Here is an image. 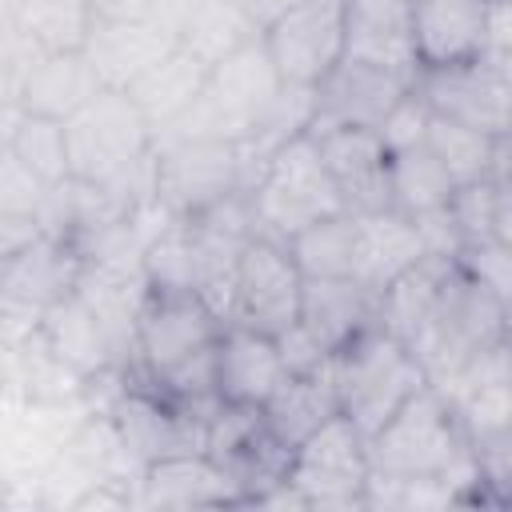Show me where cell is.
Here are the masks:
<instances>
[{
  "mask_svg": "<svg viewBox=\"0 0 512 512\" xmlns=\"http://www.w3.org/2000/svg\"><path fill=\"white\" fill-rule=\"evenodd\" d=\"M372 476L384 480H436L468 496H484L472 444L452 412V404L440 396V388L424 384L416 396H408L372 436H368Z\"/></svg>",
  "mask_w": 512,
  "mask_h": 512,
  "instance_id": "cell-1",
  "label": "cell"
},
{
  "mask_svg": "<svg viewBox=\"0 0 512 512\" xmlns=\"http://www.w3.org/2000/svg\"><path fill=\"white\" fill-rule=\"evenodd\" d=\"M500 340H508V300H500L468 272L452 268L428 320L420 324L408 348L416 352L428 384H444L472 356Z\"/></svg>",
  "mask_w": 512,
  "mask_h": 512,
  "instance_id": "cell-2",
  "label": "cell"
},
{
  "mask_svg": "<svg viewBox=\"0 0 512 512\" xmlns=\"http://www.w3.org/2000/svg\"><path fill=\"white\" fill-rule=\"evenodd\" d=\"M256 228L264 236L288 240L300 228L344 212V200L316 152V140L308 132L284 140L276 152L264 156V164L244 184Z\"/></svg>",
  "mask_w": 512,
  "mask_h": 512,
  "instance_id": "cell-3",
  "label": "cell"
},
{
  "mask_svg": "<svg viewBox=\"0 0 512 512\" xmlns=\"http://www.w3.org/2000/svg\"><path fill=\"white\" fill-rule=\"evenodd\" d=\"M332 384L340 412L364 436H372L408 396H416L428 384V376L404 340L372 324L332 356Z\"/></svg>",
  "mask_w": 512,
  "mask_h": 512,
  "instance_id": "cell-4",
  "label": "cell"
},
{
  "mask_svg": "<svg viewBox=\"0 0 512 512\" xmlns=\"http://www.w3.org/2000/svg\"><path fill=\"white\" fill-rule=\"evenodd\" d=\"M68 172L80 184H120L136 176L152 152L156 136L124 88H100L80 112L64 120Z\"/></svg>",
  "mask_w": 512,
  "mask_h": 512,
  "instance_id": "cell-5",
  "label": "cell"
},
{
  "mask_svg": "<svg viewBox=\"0 0 512 512\" xmlns=\"http://www.w3.org/2000/svg\"><path fill=\"white\" fill-rule=\"evenodd\" d=\"M284 480L304 496L308 508H368V436L344 412H336L292 448Z\"/></svg>",
  "mask_w": 512,
  "mask_h": 512,
  "instance_id": "cell-6",
  "label": "cell"
},
{
  "mask_svg": "<svg viewBox=\"0 0 512 512\" xmlns=\"http://www.w3.org/2000/svg\"><path fill=\"white\" fill-rule=\"evenodd\" d=\"M224 320L192 288H144L132 316V364L140 380H160L200 348L216 344Z\"/></svg>",
  "mask_w": 512,
  "mask_h": 512,
  "instance_id": "cell-7",
  "label": "cell"
},
{
  "mask_svg": "<svg viewBox=\"0 0 512 512\" xmlns=\"http://www.w3.org/2000/svg\"><path fill=\"white\" fill-rule=\"evenodd\" d=\"M260 44L288 88H316L344 60V0H292L264 28Z\"/></svg>",
  "mask_w": 512,
  "mask_h": 512,
  "instance_id": "cell-8",
  "label": "cell"
},
{
  "mask_svg": "<svg viewBox=\"0 0 512 512\" xmlns=\"http://www.w3.org/2000/svg\"><path fill=\"white\" fill-rule=\"evenodd\" d=\"M236 188H244V160L232 140L188 136V140L156 144L152 200L168 216L184 220Z\"/></svg>",
  "mask_w": 512,
  "mask_h": 512,
  "instance_id": "cell-9",
  "label": "cell"
},
{
  "mask_svg": "<svg viewBox=\"0 0 512 512\" xmlns=\"http://www.w3.org/2000/svg\"><path fill=\"white\" fill-rule=\"evenodd\" d=\"M300 288H304V276L296 260L288 256L284 240L256 232L244 244L240 264H236L228 324H248L256 332L280 336L288 324H296Z\"/></svg>",
  "mask_w": 512,
  "mask_h": 512,
  "instance_id": "cell-10",
  "label": "cell"
},
{
  "mask_svg": "<svg viewBox=\"0 0 512 512\" xmlns=\"http://www.w3.org/2000/svg\"><path fill=\"white\" fill-rule=\"evenodd\" d=\"M412 92L432 116L468 124L484 136H508L512 124V72L484 60L452 68H416Z\"/></svg>",
  "mask_w": 512,
  "mask_h": 512,
  "instance_id": "cell-11",
  "label": "cell"
},
{
  "mask_svg": "<svg viewBox=\"0 0 512 512\" xmlns=\"http://www.w3.org/2000/svg\"><path fill=\"white\" fill-rule=\"evenodd\" d=\"M120 448L144 468L148 460L172 456V452H204V420L168 396H160L152 384L136 380L120 388L112 412H108Z\"/></svg>",
  "mask_w": 512,
  "mask_h": 512,
  "instance_id": "cell-12",
  "label": "cell"
},
{
  "mask_svg": "<svg viewBox=\"0 0 512 512\" xmlns=\"http://www.w3.org/2000/svg\"><path fill=\"white\" fill-rule=\"evenodd\" d=\"M316 140V152L344 200V212H380L392 208L388 196V148L376 128H352V124H332L308 132Z\"/></svg>",
  "mask_w": 512,
  "mask_h": 512,
  "instance_id": "cell-13",
  "label": "cell"
},
{
  "mask_svg": "<svg viewBox=\"0 0 512 512\" xmlns=\"http://www.w3.org/2000/svg\"><path fill=\"white\" fill-rule=\"evenodd\" d=\"M80 276H84L80 244L60 232H40L36 240H28L24 248L0 260V296L44 316L52 304H60L80 288Z\"/></svg>",
  "mask_w": 512,
  "mask_h": 512,
  "instance_id": "cell-14",
  "label": "cell"
},
{
  "mask_svg": "<svg viewBox=\"0 0 512 512\" xmlns=\"http://www.w3.org/2000/svg\"><path fill=\"white\" fill-rule=\"evenodd\" d=\"M412 88V76L368 68L340 60L316 88H312V120L308 132L352 124V128H380V120L392 112V104Z\"/></svg>",
  "mask_w": 512,
  "mask_h": 512,
  "instance_id": "cell-15",
  "label": "cell"
},
{
  "mask_svg": "<svg viewBox=\"0 0 512 512\" xmlns=\"http://www.w3.org/2000/svg\"><path fill=\"white\" fill-rule=\"evenodd\" d=\"M288 368L276 336L248 324H224L216 336V396L220 404L264 408L268 396L284 384Z\"/></svg>",
  "mask_w": 512,
  "mask_h": 512,
  "instance_id": "cell-16",
  "label": "cell"
},
{
  "mask_svg": "<svg viewBox=\"0 0 512 512\" xmlns=\"http://www.w3.org/2000/svg\"><path fill=\"white\" fill-rule=\"evenodd\" d=\"M492 0H412L416 68H452L480 60Z\"/></svg>",
  "mask_w": 512,
  "mask_h": 512,
  "instance_id": "cell-17",
  "label": "cell"
},
{
  "mask_svg": "<svg viewBox=\"0 0 512 512\" xmlns=\"http://www.w3.org/2000/svg\"><path fill=\"white\" fill-rule=\"evenodd\" d=\"M344 60L416 76L412 0H344Z\"/></svg>",
  "mask_w": 512,
  "mask_h": 512,
  "instance_id": "cell-18",
  "label": "cell"
},
{
  "mask_svg": "<svg viewBox=\"0 0 512 512\" xmlns=\"http://www.w3.org/2000/svg\"><path fill=\"white\" fill-rule=\"evenodd\" d=\"M140 504L148 508H224L244 504L236 480L208 452H172L140 468Z\"/></svg>",
  "mask_w": 512,
  "mask_h": 512,
  "instance_id": "cell-19",
  "label": "cell"
},
{
  "mask_svg": "<svg viewBox=\"0 0 512 512\" xmlns=\"http://www.w3.org/2000/svg\"><path fill=\"white\" fill-rule=\"evenodd\" d=\"M36 336L48 348V356L60 368H68L80 384L104 376L120 360V348H116L112 332L104 328V320L96 316V308L80 292H72L60 304H52L40 316V332Z\"/></svg>",
  "mask_w": 512,
  "mask_h": 512,
  "instance_id": "cell-20",
  "label": "cell"
},
{
  "mask_svg": "<svg viewBox=\"0 0 512 512\" xmlns=\"http://www.w3.org/2000/svg\"><path fill=\"white\" fill-rule=\"evenodd\" d=\"M100 76L92 60L80 52H40L28 56L16 72V108L28 116H48V120H68L80 112L96 92Z\"/></svg>",
  "mask_w": 512,
  "mask_h": 512,
  "instance_id": "cell-21",
  "label": "cell"
},
{
  "mask_svg": "<svg viewBox=\"0 0 512 512\" xmlns=\"http://www.w3.org/2000/svg\"><path fill=\"white\" fill-rule=\"evenodd\" d=\"M296 324L328 352L336 356L348 348L360 332L376 324V292L356 284L352 276H332V280H304L300 288V312Z\"/></svg>",
  "mask_w": 512,
  "mask_h": 512,
  "instance_id": "cell-22",
  "label": "cell"
},
{
  "mask_svg": "<svg viewBox=\"0 0 512 512\" xmlns=\"http://www.w3.org/2000/svg\"><path fill=\"white\" fill-rule=\"evenodd\" d=\"M424 236L420 224L396 208L380 212H360L356 216V260H352V280L364 284L368 292H380L392 284L404 268H412L424 256Z\"/></svg>",
  "mask_w": 512,
  "mask_h": 512,
  "instance_id": "cell-23",
  "label": "cell"
},
{
  "mask_svg": "<svg viewBox=\"0 0 512 512\" xmlns=\"http://www.w3.org/2000/svg\"><path fill=\"white\" fill-rule=\"evenodd\" d=\"M172 48H176V36L164 24L120 20V24H92L84 56L92 60L104 88H128L140 72H148Z\"/></svg>",
  "mask_w": 512,
  "mask_h": 512,
  "instance_id": "cell-24",
  "label": "cell"
},
{
  "mask_svg": "<svg viewBox=\"0 0 512 512\" xmlns=\"http://www.w3.org/2000/svg\"><path fill=\"white\" fill-rule=\"evenodd\" d=\"M204 84H208V64H200L192 52H184L176 44L148 72H140L124 92L140 108V116L148 120L152 136H160L204 96Z\"/></svg>",
  "mask_w": 512,
  "mask_h": 512,
  "instance_id": "cell-25",
  "label": "cell"
},
{
  "mask_svg": "<svg viewBox=\"0 0 512 512\" xmlns=\"http://www.w3.org/2000/svg\"><path fill=\"white\" fill-rule=\"evenodd\" d=\"M340 412L336 400V384H332V360L316 372H296L284 376V384L268 396V404L260 408L268 432L276 436L280 448H296L300 440H308L324 420H332Z\"/></svg>",
  "mask_w": 512,
  "mask_h": 512,
  "instance_id": "cell-26",
  "label": "cell"
},
{
  "mask_svg": "<svg viewBox=\"0 0 512 512\" xmlns=\"http://www.w3.org/2000/svg\"><path fill=\"white\" fill-rule=\"evenodd\" d=\"M452 268H456L452 256L424 252L412 268H404L392 284H384L376 292V324L384 332H392L396 340L412 344V336L428 320V312H432V304H436V296H440V288H444Z\"/></svg>",
  "mask_w": 512,
  "mask_h": 512,
  "instance_id": "cell-27",
  "label": "cell"
},
{
  "mask_svg": "<svg viewBox=\"0 0 512 512\" xmlns=\"http://www.w3.org/2000/svg\"><path fill=\"white\" fill-rule=\"evenodd\" d=\"M256 36L260 28L236 0H184L180 20H176V44L208 68Z\"/></svg>",
  "mask_w": 512,
  "mask_h": 512,
  "instance_id": "cell-28",
  "label": "cell"
},
{
  "mask_svg": "<svg viewBox=\"0 0 512 512\" xmlns=\"http://www.w3.org/2000/svg\"><path fill=\"white\" fill-rule=\"evenodd\" d=\"M424 144L444 164L452 184H468V180H480V176L508 172V136H484L468 124H456V120H444V116L428 112Z\"/></svg>",
  "mask_w": 512,
  "mask_h": 512,
  "instance_id": "cell-29",
  "label": "cell"
},
{
  "mask_svg": "<svg viewBox=\"0 0 512 512\" xmlns=\"http://www.w3.org/2000/svg\"><path fill=\"white\" fill-rule=\"evenodd\" d=\"M452 188H456L452 176L444 172V164L432 156V148L424 140L388 152V196H392L396 212L428 216L448 204Z\"/></svg>",
  "mask_w": 512,
  "mask_h": 512,
  "instance_id": "cell-30",
  "label": "cell"
},
{
  "mask_svg": "<svg viewBox=\"0 0 512 512\" xmlns=\"http://www.w3.org/2000/svg\"><path fill=\"white\" fill-rule=\"evenodd\" d=\"M444 216L452 220L460 244L468 240H508L512 244V200H508V172L480 176L468 184H456Z\"/></svg>",
  "mask_w": 512,
  "mask_h": 512,
  "instance_id": "cell-31",
  "label": "cell"
},
{
  "mask_svg": "<svg viewBox=\"0 0 512 512\" xmlns=\"http://www.w3.org/2000/svg\"><path fill=\"white\" fill-rule=\"evenodd\" d=\"M284 248L296 260V268H300L304 280L352 276V260H356V216L352 212L324 216V220L300 228L296 236H288Z\"/></svg>",
  "mask_w": 512,
  "mask_h": 512,
  "instance_id": "cell-32",
  "label": "cell"
},
{
  "mask_svg": "<svg viewBox=\"0 0 512 512\" xmlns=\"http://www.w3.org/2000/svg\"><path fill=\"white\" fill-rule=\"evenodd\" d=\"M8 152L44 184L56 188L64 180H72L68 172V136H64V120H48V116H28L20 112L12 132H8Z\"/></svg>",
  "mask_w": 512,
  "mask_h": 512,
  "instance_id": "cell-33",
  "label": "cell"
},
{
  "mask_svg": "<svg viewBox=\"0 0 512 512\" xmlns=\"http://www.w3.org/2000/svg\"><path fill=\"white\" fill-rule=\"evenodd\" d=\"M456 268L492 288L500 300H512V244L508 240H468L456 248Z\"/></svg>",
  "mask_w": 512,
  "mask_h": 512,
  "instance_id": "cell-34",
  "label": "cell"
},
{
  "mask_svg": "<svg viewBox=\"0 0 512 512\" xmlns=\"http://www.w3.org/2000/svg\"><path fill=\"white\" fill-rule=\"evenodd\" d=\"M44 196H48V188L4 148L0 152V212H16V216H36L40 220Z\"/></svg>",
  "mask_w": 512,
  "mask_h": 512,
  "instance_id": "cell-35",
  "label": "cell"
},
{
  "mask_svg": "<svg viewBox=\"0 0 512 512\" xmlns=\"http://www.w3.org/2000/svg\"><path fill=\"white\" fill-rule=\"evenodd\" d=\"M424 128H428V108H424V100L408 88L396 104H392V112L380 120V140H384V148L388 152H396V148H408V144H420L424 140Z\"/></svg>",
  "mask_w": 512,
  "mask_h": 512,
  "instance_id": "cell-36",
  "label": "cell"
},
{
  "mask_svg": "<svg viewBox=\"0 0 512 512\" xmlns=\"http://www.w3.org/2000/svg\"><path fill=\"white\" fill-rule=\"evenodd\" d=\"M276 344H280V356H284L288 376H296V372H316V368H324V364L332 360L300 324H288V328L276 336Z\"/></svg>",
  "mask_w": 512,
  "mask_h": 512,
  "instance_id": "cell-37",
  "label": "cell"
},
{
  "mask_svg": "<svg viewBox=\"0 0 512 512\" xmlns=\"http://www.w3.org/2000/svg\"><path fill=\"white\" fill-rule=\"evenodd\" d=\"M44 228L36 216H16V212H0V260L12 256L16 248H24L28 240H36Z\"/></svg>",
  "mask_w": 512,
  "mask_h": 512,
  "instance_id": "cell-38",
  "label": "cell"
},
{
  "mask_svg": "<svg viewBox=\"0 0 512 512\" xmlns=\"http://www.w3.org/2000/svg\"><path fill=\"white\" fill-rule=\"evenodd\" d=\"M4 352H8V348L0 344V388H4V380H8V368H4Z\"/></svg>",
  "mask_w": 512,
  "mask_h": 512,
  "instance_id": "cell-39",
  "label": "cell"
}]
</instances>
